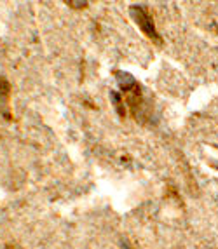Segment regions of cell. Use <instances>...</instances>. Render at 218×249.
Returning a JSON list of instances; mask_svg holds the SVG:
<instances>
[{
	"label": "cell",
	"mask_w": 218,
	"mask_h": 249,
	"mask_svg": "<svg viewBox=\"0 0 218 249\" xmlns=\"http://www.w3.org/2000/svg\"><path fill=\"white\" fill-rule=\"evenodd\" d=\"M129 14H131V19L138 25V28L142 30L143 34L147 35L152 42H155V44H161V42H163L161 35L157 34V30H155L154 19H152L147 7H143V5H131Z\"/></svg>",
	"instance_id": "6da1fadb"
},
{
	"label": "cell",
	"mask_w": 218,
	"mask_h": 249,
	"mask_svg": "<svg viewBox=\"0 0 218 249\" xmlns=\"http://www.w3.org/2000/svg\"><path fill=\"white\" fill-rule=\"evenodd\" d=\"M115 77H117V80H119V86H121V91H124V92H131L133 89H136L138 88V82L131 77L129 73H124V71H117L115 73Z\"/></svg>",
	"instance_id": "7a4b0ae2"
},
{
	"label": "cell",
	"mask_w": 218,
	"mask_h": 249,
	"mask_svg": "<svg viewBox=\"0 0 218 249\" xmlns=\"http://www.w3.org/2000/svg\"><path fill=\"white\" fill-rule=\"evenodd\" d=\"M7 96H9V82L4 79V77H0V108L5 107Z\"/></svg>",
	"instance_id": "3957f363"
},
{
	"label": "cell",
	"mask_w": 218,
	"mask_h": 249,
	"mask_svg": "<svg viewBox=\"0 0 218 249\" xmlns=\"http://www.w3.org/2000/svg\"><path fill=\"white\" fill-rule=\"evenodd\" d=\"M70 7H73V9H84L86 5H88V2L86 0H65Z\"/></svg>",
	"instance_id": "277c9868"
},
{
	"label": "cell",
	"mask_w": 218,
	"mask_h": 249,
	"mask_svg": "<svg viewBox=\"0 0 218 249\" xmlns=\"http://www.w3.org/2000/svg\"><path fill=\"white\" fill-rule=\"evenodd\" d=\"M122 248H124V249H131V248H127V246H126V244H122Z\"/></svg>",
	"instance_id": "5b68a950"
},
{
	"label": "cell",
	"mask_w": 218,
	"mask_h": 249,
	"mask_svg": "<svg viewBox=\"0 0 218 249\" xmlns=\"http://www.w3.org/2000/svg\"><path fill=\"white\" fill-rule=\"evenodd\" d=\"M7 249H14V248H7Z\"/></svg>",
	"instance_id": "8992f818"
}]
</instances>
